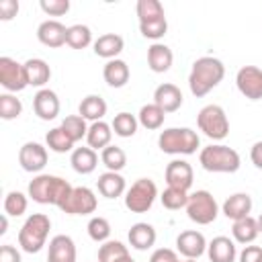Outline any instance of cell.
<instances>
[{
  "label": "cell",
  "instance_id": "6da1fadb",
  "mask_svg": "<svg viewBox=\"0 0 262 262\" xmlns=\"http://www.w3.org/2000/svg\"><path fill=\"white\" fill-rule=\"evenodd\" d=\"M225 76V66L221 59L213 57V55H203L199 59H194L190 74H188V86L190 92L201 98L205 94H209L215 86H219V82Z\"/></svg>",
  "mask_w": 262,
  "mask_h": 262
},
{
  "label": "cell",
  "instance_id": "7a4b0ae2",
  "mask_svg": "<svg viewBox=\"0 0 262 262\" xmlns=\"http://www.w3.org/2000/svg\"><path fill=\"white\" fill-rule=\"evenodd\" d=\"M72 188L74 186L66 178H59L53 174H39L29 182V196L41 205L61 207L68 201Z\"/></svg>",
  "mask_w": 262,
  "mask_h": 262
},
{
  "label": "cell",
  "instance_id": "3957f363",
  "mask_svg": "<svg viewBox=\"0 0 262 262\" xmlns=\"http://www.w3.org/2000/svg\"><path fill=\"white\" fill-rule=\"evenodd\" d=\"M199 162L207 172H219V174H233L242 166L239 154L223 143H211L201 149Z\"/></svg>",
  "mask_w": 262,
  "mask_h": 262
},
{
  "label": "cell",
  "instance_id": "277c9868",
  "mask_svg": "<svg viewBox=\"0 0 262 262\" xmlns=\"http://www.w3.org/2000/svg\"><path fill=\"white\" fill-rule=\"evenodd\" d=\"M51 229V219L45 213H33L27 217V221L23 223L20 231H18V246L23 252L27 254H37L41 252V248L47 242Z\"/></svg>",
  "mask_w": 262,
  "mask_h": 262
},
{
  "label": "cell",
  "instance_id": "5b68a950",
  "mask_svg": "<svg viewBox=\"0 0 262 262\" xmlns=\"http://www.w3.org/2000/svg\"><path fill=\"white\" fill-rule=\"evenodd\" d=\"M199 143L201 139L196 131H192L190 127H170V129H164L158 137L160 149L172 156H190L196 151Z\"/></svg>",
  "mask_w": 262,
  "mask_h": 262
},
{
  "label": "cell",
  "instance_id": "8992f818",
  "mask_svg": "<svg viewBox=\"0 0 262 262\" xmlns=\"http://www.w3.org/2000/svg\"><path fill=\"white\" fill-rule=\"evenodd\" d=\"M199 129L213 141H221L229 135V119L219 104H207L196 115Z\"/></svg>",
  "mask_w": 262,
  "mask_h": 262
},
{
  "label": "cell",
  "instance_id": "52a82bcc",
  "mask_svg": "<svg viewBox=\"0 0 262 262\" xmlns=\"http://www.w3.org/2000/svg\"><path fill=\"white\" fill-rule=\"evenodd\" d=\"M158 196V186L151 178L135 180L125 192V207L131 213H147Z\"/></svg>",
  "mask_w": 262,
  "mask_h": 262
},
{
  "label": "cell",
  "instance_id": "ba28073f",
  "mask_svg": "<svg viewBox=\"0 0 262 262\" xmlns=\"http://www.w3.org/2000/svg\"><path fill=\"white\" fill-rule=\"evenodd\" d=\"M186 213H188V219L194 221L196 225H209L217 219L219 207H217L215 196L209 190H196L188 194Z\"/></svg>",
  "mask_w": 262,
  "mask_h": 262
},
{
  "label": "cell",
  "instance_id": "9c48e42d",
  "mask_svg": "<svg viewBox=\"0 0 262 262\" xmlns=\"http://www.w3.org/2000/svg\"><path fill=\"white\" fill-rule=\"evenodd\" d=\"M0 84L8 92H20L29 86L25 63H18L16 59L2 55L0 57Z\"/></svg>",
  "mask_w": 262,
  "mask_h": 262
},
{
  "label": "cell",
  "instance_id": "30bf717a",
  "mask_svg": "<svg viewBox=\"0 0 262 262\" xmlns=\"http://www.w3.org/2000/svg\"><path fill=\"white\" fill-rule=\"evenodd\" d=\"M98 207V201H96V194L92 188L88 186H74L68 201L59 207L63 213L68 215H90L94 213Z\"/></svg>",
  "mask_w": 262,
  "mask_h": 262
},
{
  "label": "cell",
  "instance_id": "8fae6325",
  "mask_svg": "<svg viewBox=\"0 0 262 262\" xmlns=\"http://www.w3.org/2000/svg\"><path fill=\"white\" fill-rule=\"evenodd\" d=\"M235 86L248 100L262 98V70L256 66H244L235 74Z\"/></svg>",
  "mask_w": 262,
  "mask_h": 262
},
{
  "label": "cell",
  "instance_id": "7c38bea8",
  "mask_svg": "<svg viewBox=\"0 0 262 262\" xmlns=\"http://www.w3.org/2000/svg\"><path fill=\"white\" fill-rule=\"evenodd\" d=\"M47 147L37 141H27L18 149V164L25 172H41L47 166Z\"/></svg>",
  "mask_w": 262,
  "mask_h": 262
},
{
  "label": "cell",
  "instance_id": "4fadbf2b",
  "mask_svg": "<svg viewBox=\"0 0 262 262\" xmlns=\"http://www.w3.org/2000/svg\"><path fill=\"white\" fill-rule=\"evenodd\" d=\"M207 239L201 231L196 229H186L182 233H178L176 237V250L184 256V258H190V260H196L199 256H203L207 252Z\"/></svg>",
  "mask_w": 262,
  "mask_h": 262
},
{
  "label": "cell",
  "instance_id": "5bb4252c",
  "mask_svg": "<svg viewBox=\"0 0 262 262\" xmlns=\"http://www.w3.org/2000/svg\"><path fill=\"white\" fill-rule=\"evenodd\" d=\"M194 180V172L192 166L186 160H172L166 166V182L172 188H180V190H188L192 186Z\"/></svg>",
  "mask_w": 262,
  "mask_h": 262
},
{
  "label": "cell",
  "instance_id": "9a60e30c",
  "mask_svg": "<svg viewBox=\"0 0 262 262\" xmlns=\"http://www.w3.org/2000/svg\"><path fill=\"white\" fill-rule=\"evenodd\" d=\"M33 111L41 121H53L59 115V98L53 90L41 88L33 96Z\"/></svg>",
  "mask_w": 262,
  "mask_h": 262
},
{
  "label": "cell",
  "instance_id": "2e32d148",
  "mask_svg": "<svg viewBox=\"0 0 262 262\" xmlns=\"http://www.w3.org/2000/svg\"><path fill=\"white\" fill-rule=\"evenodd\" d=\"M37 39L51 49H57L61 45H66L68 39V27H63L59 20H43L37 27Z\"/></svg>",
  "mask_w": 262,
  "mask_h": 262
},
{
  "label": "cell",
  "instance_id": "e0dca14e",
  "mask_svg": "<svg viewBox=\"0 0 262 262\" xmlns=\"http://www.w3.org/2000/svg\"><path fill=\"white\" fill-rule=\"evenodd\" d=\"M154 102L168 115V113H176L182 106V92L176 84L164 82L154 90Z\"/></svg>",
  "mask_w": 262,
  "mask_h": 262
},
{
  "label": "cell",
  "instance_id": "ac0fdd59",
  "mask_svg": "<svg viewBox=\"0 0 262 262\" xmlns=\"http://www.w3.org/2000/svg\"><path fill=\"white\" fill-rule=\"evenodd\" d=\"M47 262H76V244L70 235L59 233L51 237L47 250Z\"/></svg>",
  "mask_w": 262,
  "mask_h": 262
},
{
  "label": "cell",
  "instance_id": "d6986e66",
  "mask_svg": "<svg viewBox=\"0 0 262 262\" xmlns=\"http://www.w3.org/2000/svg\"><path fill=\"white\" fill-rule=\"evenodd\" d=\"M172 61H174V53L168 45L164 43H151L147 47V66L151 72L156 74H164L172 68Z\"/></svg>",
  "mask_w": 262,
  "mask_h": 262
},
{
  "label": "cell",
  "instance_id": "ffe728a7",
  "mask_svg": "<svg viewBox=\"0 0 262 262\" xmlns=\"http://www.w3.org/2000/svg\"><path fill=\"white\" fill-rule=\"evenodd\" d=\"M250 211H252V196L248 192H235V194L227 196L223 203V215L231 221L248 217Z\"/></svg>",
  "mask_w": 262,
  "mask_h": 262
},
{
  "label": "cell",
  "instance_id": "44dd1931",
  "mask_svg": "<svg viewBox=\"0 0 262 262\" xmlns=\"http://www.w3.org/2000/svg\"><path fill=\"white\" fill-rule=\"evenodd\" d=\"M207 254H209V260L211 262H235L237 250H235V244L229 237L217 235V237H213L209 242Z\"/></svg>",
  "mask_w": 262,
  "mask_h": 262
},
{
  "label": "cell",
  "instance_id": "7402d4cb",
  "mask_svg": "<svg viewBox=\"0 0 262 262\" xmlns=\"http://www.w3.org/2000/svg\"><path fill=\"white\" fill-rule=\"evenodd\" d=\"M127 237H129V244H131L135 250H141V252H143V250H149V248L156 244L158 233H156L154 225H149V223H145V221H139V223H133V225H131Z\"/></svg>",
  "mask_w": 262,
  "mask_h": 262
},
{
  "label": "cell",
  "instance_id": "603a6c76",
  "mask_svg": "<svg viewBox=\"0 0 262 262\" xmlns=\"http://www.w3.org/2000/svg\"><path fill=\"white\" fill-rule=\"evenodd\" d=\"M123 47H125V41L117 33H104L94 41V53L108 61L117 59V55L123 51Z\"/></svg>",
  "mask_w": 262,
  "mask_h": 262
},
{
  "label": "cell",
  "instance_id": "cb8c5ba5",
  "mask_svg": "<svg viewBox=\"0 0 262 262\" xmlns=\"http://www.w3.org/2000/svg\"><path fill=\"white\" fill-rule=\"evenodd\" d=\"M129 76H131V72H129L127 61H123L119 57L106 61L102 68V78L111 88H123L129 82Z\"/></svg>",
  "mask_w": 262,
  "mask_h": 262
},
{
  "label": "cell",
  "instance_id": "d4e9b609",
  "mask_svg": "<svg viewBox=\"0 0 262 262\" xmlns=\"http://www.w3.org/2000/svg\"><path fill=\"white\" fill-rule=\"evenodd\" d=\"M25 72H27V82L29 86H37V88H43L49 78H51V68L45 59L41 57H31L25 61Z\"/></svg>",
  "mask_w": 262,
  "mask_h": 262
},
{
  "label": "cell",
  "instance_id": "484cf974",
  "mask_svg": "<svg viewBox=\"0 0 262 262\" xmlns=\"http://www.w3.org/2000/svg\"><path fill=\"white\" fill-rule=\"evenodd\" d=\"M96 186H98V192L104 196V199H117L121 196L125 190V178L119 174V172H104L98 176L96 180Z\"/></svg>",
  "mask_w": 262,
  "mask_h": 262
},
{
  "label": "cell",
  "instance_id": "4316f807",
  "mask_svg": "<svg viewBox=\"0 0 262 262\" xmlns=\"http://www.w3.org/2000/svg\"><path fill=\"white\" fill-rule=\"evenodd\" d=\"M70 164L78 174H92L98 166V156L92 147H76L70 156Z\"/></svg>",
  "mask_w": 262,
  "mask_h": 262
},
{
  "label": "cell",
  "instance_id": "83f0119b",
  "mask_svg": "<svg viewBox=\"0 0 262 262\" xmlns=\"http://www.w3.org/2000/svg\"><path fill=\"white\" fill-rule=\"evenodd\" d=\"M111 139H113V127L104 121H96V123H90L88 127V133H86V141H88V147H92L94 151L96 149H104L106 145H111Z\"/></svg>",
  "mask_w": 262,
  "mask_h": 262
},
{
  "label": "cell",
  "instance_id": "f1b7e54d",
  "mask_svg": "<svg viewBox=\"0 0 262 262\" xmlns=\"http://www.w3.org/2000/svg\"><path fill=\"white\" fill-rule=\"evenodd\" d=\"M78 115L84 117L86 121H102V117L106 115V102L102 96L98 94H88L86 98H82L80 106H78Z\"/></svg>",
  "mask_w": 262,
  "mask_h": 262
},
{
  "label": "cell",
  "instance_id": "f546056e",
  "mask_svg": "<svg viewBox=\"0 0 262 262\" xmlns=\"http://www.w3.org/2000/svg\"><path fill=\"white\" fill-rule=\"evenodd\" d=\"M231 233H233V239L237 244H252L260 235V231H258V219H254L252 215H248L244 219L233 221Z\"/></svg>",
  "mask_w": 262,
  "mask_h": 262
},
{
  "label": "cell",
  "instance_id": "4dcf8cb0",
  "mask_svg": "<svg viewBox=\"0 0 262 262\" xmlns=\"http://www.w3.org/2000/svg\"><path fill=\"white\" fill-rule=\"evenodd\" d=\"M164 119H166V113H164L156 102H151V104H143V106L139 108V115H137L139 125L145 127V129H149V131L160 129V127L164 125Z\"/></svg>",
  "mask_w": 262,
  "mask_h": 262
},
{
  "label": "cell",
  "instance_id": "1f68e13d",
  "mask_svg": "<svg viewBox=\"0 0 262 262\" xmlns=\"http://www.w3.org/2000/svg\"><path fill=\"white\" fill-rule=\"evenodd\" d=\"M45 141H47V147H49L51 151H55V154L74 151V141H72V137H70L61 127H53L51 131H47Z\"/></svg>",
  "mask_w": 262,
  "mask_h": 262
},
{
  "label": "cell",
  "instance_id": "d6a6232c",
  "mask_svg": "<svg viewBox=\"0 0 262 262\" xmlns=\"http://www.w3.org/2000/svg\"><path fill=\"white\" fill-rule=\"evenodd\" d=\"M100 162L106 166L108 172H121L127 166V154L119 145H106L100 151Z\"/></svg>",
  "mask_w": 262,
  "mask_h": 262
},
{
  "label": "cell",
  "instance_id": "836d02e7",
  "mask_svg": "<svg viewBox=\"0 0 262 262\" xmlns=\"http://www.w3.org/2000/svg\"><path fill=\"white\" fill-rule=\"evenodd\" d=\"M66 43L72 49H86L92 43V31H90V27L80 25V23L68 27V39H66Z\"/></svg>",
  "mask_w": 262,
  "mask_h": 262
},
{
  "label": "cell",
  "instance_id": "e575fe53",
  "mask_svg": "<svg viewBox=\"0 0 262 262\" xmlns=\"http://www.w3.org/2000/svg\"><path fill=\"white\" fill-rule=\"evenodd\" d=\"M137 125H139L137 117L131 115V113H125V111L119 113V115H115V119L111 123L115 135H119V137H133L135 131H137Z\"/></svg>",
  "mask_w": 262,
  "mask_h": 262
},
{
  "label": "cell",
  "instance_id": "d590c367",
  "mask_svg": "<svg viewBox=\"0 0 262 262\" xmlns=\"http://www.w3.org/2000/svg\"><path fill=\"white\" fill-rule=\"evenodd\" d=\"M139 31L145 39H151L158 43V39H162L168 31V20L166 16H158V18H149V20H141L139 23Z\"/></svg>",
  "mask_w": 262,
  "mask_h": 262
},
{
  "label": "cell",
  "instance_id": "8d00e7d4",
  "mask_svg": "<svg viewBox=\"0 0 262 262\" xmlns=\"http://www.w3.org/2000/svg\"><path fill=\"white\" fill-rule=\"evenodd\" d=\"M125 256H129L127 246L117 239H108L98 248V262H117Z\"/></svg>",
  "mask_w": 262,
  "mask_h": 262
},
{
  "label": "cell",
  "instance_id": "74e56055",
  "mask_svg": "<svg viewBox=\"0 0 262 262\" xmlns=\"http://www.w3.org/2000/svg\"><path fill=\"white\" fill-rule=\"evenodd\" d=\"M70 137H72V141L76 143V141H80L82 137H86V133H88V125H86V119L84 117H80V115H70V117H66L63 121H61V125H59Z\"/></svg>",
  "mask_w": 262,
  "mask_h": 262
},
{
  "label": "cell",
  "instance_id": "f35d334b",
  "mask_svg": "<svg viewBox=\"0 0 262 262\" xmlns=\"http://www.w3.org/2000/svg\"><path fill=\"white\" fill-rule=\"evenodd\" d=\"M160 201H162V205H164L168 211H178V209L186 207V203H188V192H186V190H180V188L168 186V188L160 194Z\"/></svg>",
  "mask_w": 262,
  "mask_h": 262
},
{
  "label": "cell",
  "instance_id": "ab89813d",
  "mask_svg": "<svg viewBox=\"0 0 262 262\" xmlns=\"http://www.w3.org/2000/svg\"><path fill=\"white\" fill-rule=\"evenodd\" d=\"M88 235H90V239H94V242H98V244H104V242H108V237H111V223L104 219V217H100V215H96V217H92L90 221H88Z\"/></svg>",
  "mask_w": 262,
  "mask_h": 262
},
{
  "label": "cell",
  "instance_id": "60d3db41",
  "mask_svg": "<svg viewBox=\"0 0 262 262\" xmlns=\"http://www.w3.org/2000/svg\"><path fill=\"white\" fill-rule=\"evenodd\" d=\"M27 205H29V201H27V196L23 192L10 190L6 194V199H4V213L10 215V217H20L27 211Z\"/></svg>",
  "mask_w": 262,
  "mask_h": 262
},
{
  "label": "cell",
  "instance_id": "b9f144b4",
  "mask_svg": "<svg viewBox=\"0 0 262 262\" xmlns=\"http://www.w3.org/2000/svg\"><path fill=\"white\" fill-rule=\"evenodd\" d=\"M23 113V102L14 94H0V117L4 121H12L20 117Z\"/></svg>",
  "mask_w": 262,
  "mask_h": 262
},
{
  "label": "cell",
  "instance_id": "7bdbcfd3",
  "mask_svg": "<svg viewBox=\"0 0 262 262\" xmlns=\"http://www.w3.org/2000/svg\"><path fill=\"white\" fill-rule=\"evenodd\" d=\"M135 10H137L139 23L141 20H149V18H158V16H166L164 14V6H162L160 0H139Z\"/></svg>",
  "mask_w": 262,
  "mask_h": 262
},
{
  "label": "cell",
  "instance_id": "ee69618b",
  "mask_svg": "<svg viewBox=\"0 0 262 262\" xmlns=\"http://www.w3.org/2000/svg\"><path fill=\"white\" fill-rule=\"evenodd\" d=\"M39 6L49 16H61L70 10V0H41Z\"/></svg>",
  "mask_w": 262,
  "mask_h": 262
},
{
  "label": "cell",
  "instance_id": "f6af8a7d",
  "mask_svg": "<svg viewBox=\"0 0 262 262\" xmlns=\"http://www.w3.org/2000/svg\"><path fill=\"white\" fill-rule=\"evenodd\" d=\"M149 262H180L178 260V254L170 248H158L151 256H149Z\"/></svg>",
  "mask_w": 262,
  "mask_h": 262
},
{
  "label": "cell",
  "instance_id": "bcb514c9",
  "mask_svg": "<svg viewBox=\"0 0 262 262\" xmlns=\"http://www.w3.org/2000/svg\"><path fill=\"white\" fill-rule=\"evenodd\" d=\"M18 12V2L16 0H2L0 2V20H10Z\"/></svg>",
  "mask_w": 262,
  "mask_h": 262
},
{
  "label": "cell",
  "instance_id": "7dc6e473",
  "mask_svg": "<svg viewBox=\"0 0 262 262\" xmlns=\"http://www.w3.org/2000/svg\"><path fill=\"white\" fill-rule=\"evenodd\" d=\"M262 258V248L260 246H246L239 254V262H258Z\"/></svg>",
  "mask_w": 262,
  "mask_h": 262
},
{
  "label": "cell",
  "instance_id": "c3c4849f",
  "mask_svg": "<svg viewBox=\"0 0 262 262\" xmlns=\"http://www.w3.org/2000/svg\"><path fill=\"white\" fill-rule=\"evenodd\" d=\"M0 262H20V252L14 246L4 244L0 248Z\"/></svg>",
  "mask_w": 262,
  "mask_h": 262
},
{
  "label": "cell",
  "instance_id": "681fc988",
  "mask_svg": "<svg viewBox=\"0 0 262 262\" xmlns=\"http://www.w3.org/2000/svg\"><path fill=\"white\" fill-rule=\"evenodd\" d=\"M250 160H252V164H254L258 170H262V141H256V143L252 145V149H250Z\"/></svg>",
  "mask_w": 262,
  "mask_h": 262
},
{
  "label": "cell",
  "instance_id": "f907efd6",
  "mask_svg": "<svg viewBox=\"0 0 262 262\" xmlns=\"http://www.w3.org/2000/svg\"><path fill=\"white\" fill-rule=\"evenodd\" d=\"M6 229H8V217L2 215V229H0V233H6Z\"/></svg>",
  "mask_w": 262,
  "mask_h": 262
},
{
  "label": "cell",
  "instance_id": "816d5d0a",
  "mask_svg": "<svg viewBox=\"0 0 262 262\" xmlns=\"http://www.w3.org/2000/svg\"><path fill=\"white\" fill-rule=\"evenodd\" d=\"M117 262H135L131 256H125V258H121V260H117Z\"/></svg>",
  "mask_w": 262,
  "mask_h": 262
},
{
  "label": "cell",
  "instance_id": "f5cc1de1",
  "mask_svg": "<svg viewBox=\"0 0 262 262\" xmlns=\"http://www.w3.org/2000/svg\"><path fill=\"white\" fill-rule=\"evenodd\" d=\"M258 231H260V233H262V215H260V217H258Z\"/></svg>",
  "mask_w": 262,
  "mask_h": 262
},
{
  "label": "cell",
  "instance_id": "db71d44e",
  "mask_svg": "<svg viewBox=\"0 0 262 262\" xmlns=\"http://www.w3.org/2000/svg\"><path fill=\"white\" fill-rule=\"evenodd\" d=\"M182 262H196V260H190V258H186V260H182Z\"/></svg>",
  "mask_w": 262,
  "mask_h": 262
},
{
  "label": "cell",
  "instance_id": "11a10c76",
  "mask_svg": "<svg viewBox=\"0 0 262 262\" xmlns=\"http://www.w3.org/2000/svg\"><path fill=\"white\" fill-rule=\"evenodd\" d=\"M258 262H262V258H260V260H258Z\"/></svg>",
  "mask_w": 262,
  "mask_h": 262
}]
</instances>
